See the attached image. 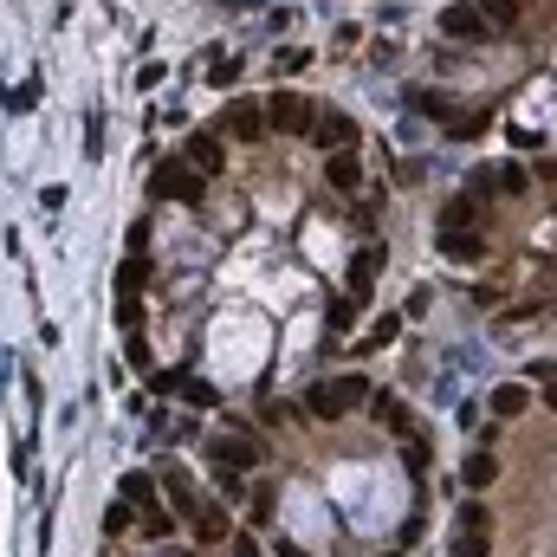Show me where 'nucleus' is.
<instances>
[{"instance_id": "obj_1", "label": "nucleus", "mask_w": 557, "mask_h": 557, "mask_svg": "<svg viewBox=\"0 0 557 557\" xmlns=\"http://www.w3.org/2000/svg\"><path fill=\"white\" fill-rule=\"evenodd\" d=\"M331 506L350 512L357 532H396L409 519V480H402L396 460H344L331 467Z\"/></svg>"}, {"instance_id": "obj_2", "label": "nucleus", "mask_w": 557, "mask_h": 557, "mask_svg": "<svg viewBox=\"0 0 557 557\" xmlns=\"http://www.w3.org/2000/svg\"><path fill=\"white\" fill-rule=\"evenodd\" d=\"M266 357H273V324L253 318V311H221V318L208 324V376L214 383H247V376L266 370Z\"/></svg>"}, {"instance_id": "obj_3", "label": "nucleus", "mask_w": 557, "mask_h": 557, "mask_svg": "<svg viewBox=\"0 0 557 557\" xmlns=\"http://www.w3.org/2000/svg\"><path fill=\"white\" fill-rule=\"evenodd\" d=\"M279 525H285V538L292 545H324L331 538V499L318 493V486H285L279 493Z\"/></svg>"}, {"instance_id": "obj_4", "label": "nucleus", "mask_w": 557, "mask_h": 557, "mask_svg": "<svg viewBox=\"0 0 557 557\" xmlns=\"http://www.w3.org/2000/svg\"><path fill=\"white\" fill-rule=\"evenodd\" d=\"M311 415H324V421H337V415H350L363 402V376H331V383H311Z\"/></svg>"}, {"instance_id": "obj_5", "label": "nucleus", "mask_w": 557, "mask_h": 557, "mask_svg": "<svg viewBox=\"0 0 557 557\" xmlns=\"http://www.w3.org/2000/svg\"><path fill=\"white\" fill-rule=\"evenodd\" d=\"M260 460H266V447L253 441V434H240V428L214 441V467H227V473H253Z\"/></svg>"}, {"instance_id": "obj_6", "label": "nucleus", "mask_w": 557, "mask_h": 557, "mask_svg": "<svg viewBox=\"0 0 557 557\" xmlns=\"http://www.w3.org/2000/svg\"><path fill=\"white\" fill-rule=\"evenodd\" d=\"M149 188H156L162 201H195V195H201V175L188 169V162H162V169H156V182H149Z\"/></svg>"}, {"instance_id": "obj_7", "label": "nucleus", "mask_w": 557, "mask_h": 557, "mask_svg": "<svg viewBox=\"0 0 557 557\" xmlns=\"http://www.w3.org/2000/svg\"><path fill=\"white\" fill-rule=\"evenodd\" d=\"M486 551V506H460V538H454V557H480Z\"/></svg>"}, {"instance_id": "obj_8", "label": "nucleus", "mask_w": 557, "mask_h": 557, "mask_svg": "<svg viewBox=\"0 0 557 557\" xmlns=\"http://www.w3.org/2000/svg\"><path fill=\"white\" fill-rule=\"evenodd\" d=\"M266 117H273L279 130H305V124H311V117H318V111H311V98H298V91H273V104H266Z\"/></svg>"}, {"instance_id": "obj_9", "label": "nucleus", "mask_w": 557, "mask_h": 557, "mask_svg": "<svg viewBox=\"0 0 557 557\" xmlns=\"http://www.w3.org/2000/svg\"><path fill=\"white\" fill-rule=\"evenodd\" d=\"M156 389H175V396H182V402H195V409H214V402H221V389H214V383H195V376H182V370L156 376Z\"/></svg>"}, {"instance_id": "obj_10", "label": "nucleus", "mask_w": 557, "mask_h": 557, "mask_svg": "<svg viewBox=\"0 0 557 557\" xmlns=\"http://www.w3.org/2000/svg\"><path fill=\"white\" fill-rule=\"evenodd\" d=\"M376 266H383V253H357V266H350V298L344 305H363V298H370V285H376Z\"/></svg>"}, {"instance_id": "obj_11", "label": "nucleus", "mask_w": 557, "mask_h": 557, "mask_svg": "<svg viewBox=\"0 0 557 557\" xmlns=\"http://www.w3.org/2000/svg\"><path fill=\"white\" fill-rule=\"evenodd\" d=\"M318 143L324 149H350V143H357V124H350L344 111H324L318 117Z\"/></svg>"}, {"instance_id": "obj_12", "label": "nucleus", "mask_w": 557, "mask_h": 557, "mask_svg": "<svg viewBox=\"0 0 557 557\" xmlns=\"http://www.w3.org/2000/svg\"><path fill=\"white\" fill-rule=\"evenodd\" d=\"M434 247H441L447 260H480L486 240H480V234H460V227H441V240H434Z\"/></svg>"}, {"instance_id": "obj_13", "label": "nucleus", "mask_w": 557, "mask_h": 557, "mask_svg": "<svg viewBox=\"0 0 557 557\" xmlns=\"http://www.w3.org/2000/svg\"><path fill=\"white\" fill-rule=\"evenodd\" d=\"M441 26H447L454 39H480V33H486V13H480V7H447Z\"/></svg>"}, {"instance_id": "obj_14", "label": "nucleus", "mask_w": 557, "mask_h": 557, "mask_svg": "<svg viewBox=\"0 0 557 557\" xmlns=\"http://www.w3.org/2000/svg\"><path fill=\"white\" fill-rule=\"evenodd\" d=\"M525 409H532V389H525V383H499L493 389V415L499 421H512V415H525Z\"/></svg>"}, {"instance_id": "obj_15", "label": "nucleus", "mask_w": 557, "mask_h": 557, "mask_svg": "<svg viewBox=\"0 0 557 557\" xmlns=\"http://www.w3.org/2000/svg\"><path fill=\"white\" fill-rule=\"evenodd\" d=\"M221 124L234 130V137H260V104H247V98H240V104H227V111H221Z\"/></svg>"}, {"instance_id": "obj_16", "label": "nucleus", "mask_w": 557, "mask_h": 557, "mask_svg": "<svg viewBox=\"0 0 557 557\" xmlns=\"http://www.w3.org/2000/svg\"><path fill=\"white\" fill-rule=\"evenodd\" d=\"M188 162H195V169L201 175H221V143H214V137H188Z\"/></svg>"}, {"instance_id": "obj_17", "label": "nucleus", "mask_w": 557, "mask_h": 557, "mask_svg": "<svg viewBox=\"0 0 557 557\" xmlns=\"http://www.w3.org/2000/svg\"><path fill=\"white\" fill-rule=\"evenodd\" d=\"M156 499V480L149 473H124V506H149Z\"/></svg>"}, {"instance_id": "obj_18", "label": "nucleus", "mask_w": 557, "mask_h": 557, "mask_svg": "<svg viewBox=\"0 0 557 557\" xmlns=\"http://www.w3.org/2000/svg\"><path fill=\"white\" fill-rule=\"evenodd\" d=\"M460 480H467L473 493H480V486H493V454H473L467 467H460Z\"/></svg>"}, {"instance_id": "obj_19", "label": "nucleus", "mask_w": 557, "mask_h": 557, "mask_svg": "<svg viewBox=\"0 0 557 557\" xmlns=\"http://www.w3.org/2000/svg\"><path fill=\"white\" fill-rule=\"evenodd\" d=\"M331 182L344 188V195H350V188L363 182V175H357V162H350V149H337V162H331Z\"/></svg>"}, {"instance_id": "obj_20", "label": "nucleus", "mask_w": 557, "mask_h": 557, "mask_svg": "<svg viewBox=\"0 0 557 557\" xmlns=\"http://www.w3.org/2000/svg\"><path fill=\"white\" fill-rule=\"evenodd\" d=\"M169 499H175V512H195V493H188V480H182V473L169 480Z\"/></svg>"}, {"instance_id": "obj_21", "label": "nucleus", "mask_w": 557, "mask_h": 557, "mask_svg": "<svg viewBox=\"0 0 557 557\" xmlns=\"http://www.w3.org/2000/svg\"><path fill=\"white\" fill-rule=\"evenodd\" d=\"M396 331H402V318H396V311H389V318H383V324H376V331H370V337H363V344H389V337H396Z\"/></svg>"}, {"instance_id": "obj_22", "label": "nucleus", "mask_w": 557, "mask_h": 557, "mask_svg": "<svg viewBox=\"0 0 557 557\" xmlns=\"http://www.w3.org/2000/svg\"><path fill=\"white\" fill-rule=\"evenodd\" d=\"M130 512H137V506H124V499H117V506L104 512V525H111V532H130Z\"/></svg>"}, {"instance_id": "obj_23", "label": "nucleus", "mask_w": 557, "mask_h": 557, "mask_svg": "<svg viewBox=\"0 0 557 557\" xmlns=\"http://www.w3.org/2000/svg\"><path fill=\"white\" fill-rule=\"evenodd\" d=\"M311 253H318V260H331V253H337V240L324 234V227H311Z\"/></svg>"}, {"instance_id": "obj_24", "label": "nucleus", "mask_w": 557, "mask_h": 557, "mask_svg": "<svg viewBox=\"0 0 557 557\" xmlns=\"http://www.w3.org/2000/svg\"><path fill=\"white\" fill-rule=\"evenodd\" d=\"M279 557H305V545H292V538H279Z\"/></svg>"}]
</instances>
